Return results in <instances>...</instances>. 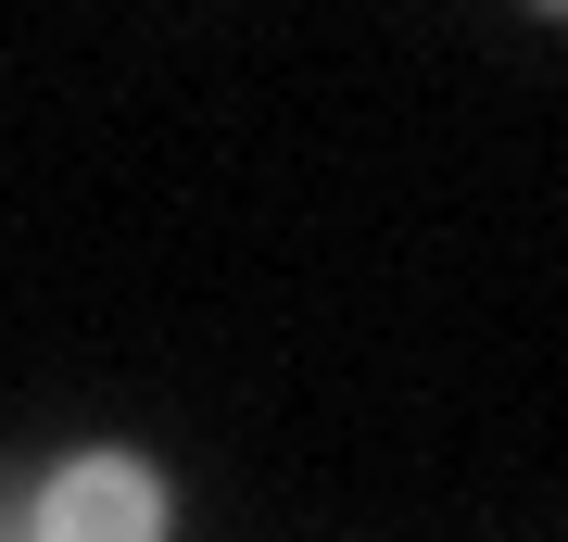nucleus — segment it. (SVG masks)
Returning <instances> with one entry per match:
<instances>
[{
	"mask_svg": "<svg viewBox=\"0 0 568 542\" xmlns=\"http://www.w3.org/2000/svg\"><path fill=\"white\" fill-rule=\"evenodd\" d=\"M13 530L26 542H178V480L140 442H77L13 504Z\"/></svg>",
	"mask_w": 568,
	"mask_h": 542,
	"instance_id": "f257e3e1",
	"label": "nucleus"
},
{
	"mask_svg": "<svg viewBox=\"0 0 568 542\" xmlns=\"http://www.w3.org/2000/svg\"><path fill=\"white\" fill-rule=\"evenodd\" d=\"M530 13H568V0H530Z\"/></svg>",
	"mask_w": 568,
	"mask_h": 542,
	"instance_id": "f03ea898",
	"label": "nucleus"
},
{
	"mask_svg": "<svg viewBox=\"0 0 568 542\" xmlns=\"http://www.w3.org/2000/svg\"><path fill=\"white\" fill-rule=\"evenodd\" d=\"M0 542H26V530H13V518H0Z\"/></svg>",
	"mask_w": 568,
	"mask_h": 542,
	"instance_id": "7ed1b4c3",
	"label": "nucleus"
}]
</instances>
